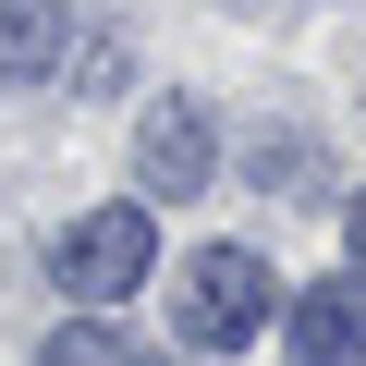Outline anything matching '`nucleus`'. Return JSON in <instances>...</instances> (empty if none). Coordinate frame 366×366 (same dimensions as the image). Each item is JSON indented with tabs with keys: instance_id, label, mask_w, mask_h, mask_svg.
<instances>
[{
	"instance_id": "39448f33",
	"label": "nucleus",
	"mask_w": 366,
	"mask_h": 366,
	"mask_svg": "<svg viewBox=\"0 0 366 366\" xmlns=\"http://www.w3.org/2000/svg\"><path fill=\"white\" fill-rule=\"evenodd\" d=\"M74 49V13L61 0H0V86H49Z\"/></svg>"
},
{
	"instance_id": "f257e3e1",
	"label": "nucleus",
	"mask_w": 366,
	"mask_h": 366,
	"mask_svg": "<svg viewBox=\"0 0 366 366\" xmlns=\"http://www.w3.org/2000/svg\"><path fill=\"white\" fill-rule=\"evenodd\" d=\"M171 317H183L196 354H244V342L281 317V269H269L257 244H196L183 281H171Z\"/></svg>"
},
{
	"instance_id": "f03ea898",
	"label": "nucleus",
	"mask_w": 366,
	"mask_h": 366,
	"mask_svg": "<svg viewBox=\"0 0 366 366\" xmlns=\"http://www.w3.org/2000/svg\"><path fill=\"white\" fill-rule=\"evenodd\" d=\"M147 269H159L147 208H86V220L61 232V257H49V281H61L74 305H122V293H147Z\"/></svg>"
},
{
	"instance_id": "7ed1b4c3",
	"label": "nucleus",
	"mask_w": 366,
	"mask_h": 366,
	"mask_svg": "<svg viewBox=\"0 0 366 366\" xmlns=\"http://www.w3.org/2000/svg\"><path fill=\"white\" fill-rule=\"evenodd\" d=\"M208 171H220V134L196 98H147L134 122V183H147V208H183V196H208Z\"/></svg>"
},
{
	"instance_id": "20e7f679",
	"label": "nucleus",
	"mask_w": 366,
	"mask_h": 366,
	"mask_svg": "<svg viewBox=\"0 0 366 366\" xmlns=\"http://www.w3.org/2000/svg\"><path fill=\"white\" fill-rule=\"evenodd\" d=\"M293 366H366V281H305L293 293Z\"/></svg>"
},
{
	"instance_id": "423d86ee",
	"label": "nucleus",
	"mask_w": 366,
	"mask_h": 366,
	"mask_svg": "<svg viewBox=\"0 0 366 366\" xmlns=\"http://www.w3.org/2000/svg\"><path fill=\"white\" fill-rule=\"evenodd\" d=\"M37 366H147V354H134L122 330H98V317H74V330H49V354H37Z\"/></svg>"
},
{
	"instance_id": "0eeeda50",
	"label": "nucleus",
	"mask_w": 366,
	"mask_h": 366,
	"mask_svg": "<svg viewBox=\"0 0 366 366\" xmlns=\"http://www.w3.org/2000/svg\"><path fill=\"white\" fill-rule=\"evenodd\" d=\"M342 244H354V269H366V196H354V220H342Z\"/></svg>"
}]
</instances>
